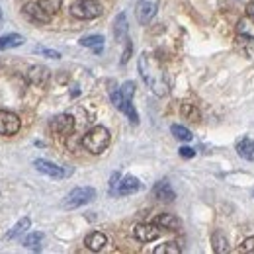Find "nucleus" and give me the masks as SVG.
<instances>
[{
    "label": "nucleus",
    "instance_id": "1",
    "mask_svg": "<svg viewBox=\"0 0 254 254\" xmlns=\"http://www.w3.org/2000/svg\"><path fill=\"white\" fill-rule=\"evenodd\" d=\"M139 72L145 80V84L155 92L157 96H166L168 94V82L166 76L162 72L160 63L149 53H141L139 57Z\"/></svg>",
    "mask_w": 254,
    "mask_h": 254
},
{
    "label": "nucleus",
    "instance_id": "2",
    "mask_svg": "<svg viewBox=\"0 0 254 254\" xmlns=\"http://www.w3.org/2000/svg\"><path fill=\"white\" fill-rule=\"evenodd\" d=\"M110 145V131L104 126H96L92 127L84 137H82V147L92 153V155H100L108 149Z\"/></svg>",
    "mask_w": 254,
    "mask_h": 254
},
{
    "label": "nucleus",
    "instance_id": "3",
    "mask_svg": "<svg viewBox=\"0 0 254 254\" xmlns=\"http://www.w3.org/2000/svg\"><path fill=\"white\" fill-rule=\"evenodd\" d=\"M96 197V190L90 186H80V188H74L70 191L63 201L64 209H76V207H82L86 203H90Z\"/></svg>",
    "mask_w": 254,
    "mask_h": 254
},
{
    "label": "nucleus",
    "instance_id": "4",
    "mask_svg": "<svg viewBox=\"0 0 254 254\" xmlns=\"http://www.w3.org/2000/svg\"><path fill=\"white\" fill-rule=\"evenodd\" d=\"M70 14L76 20H94L102 14V6L96 0H78L70 6Z\"/></svg>",
    "mask_w": 254,
    "mask_h": 254
},
{
    "label": "nucleus",
    "instance_id": "5",
    "mask_svg": "<svg viewBox=\"0 0 254 254\" xmlns=\"http://www.w3.org/2000/svg\"><path fill=\"white\" fill-rule=\"evenodd\" d=\"M157 12H159V0H139L137 2L135 14H137V22L141 26L151 24V20L157 16Z\"/></svg>",
    "mask_w": 254,
    "mask_h": 254
},
{
    "label": "nucleus",
    "instance_id": "6",
    "mask_svg": "<svg viewBox=\"0 0 254 254\" xmlns=\"http://www.w3.org/2000/svg\"><path fill=\"white\" fill-rule=\"evenodd\" d=\"M20 127H22V122L14 112L0 110V135L12 137V135H16L20 131Z\"/></svg>",
    "mask_w": 254,
    "mask_h": 254
},
{
    "label": "nucleus",
    "instance_id": "7",
    "mask_svg": "<svg viewBox=\"0 0 254 254\" xmlns=\"http://www.w3.org/2000/svg\"><path fill=\"white\" fill-rule=\"evenodd\" d=\"M33 166H35L39 172H43V174H47V176H51V178H57V180L66 178V176L70 174V170H64L63 166H59V164H55V162L45 160V159H37L33 162Z\"/></svg>",
    "mask_w": 254,
    "mask_h": 254
},
{
    "label": "nucleus",
    "instance_id": "8",
    "mask_svg": "<svg viewBox=\"0 0 254 254\" xmlns=\"http://www.w3.org/2000/svg\"><path fill=\"white\" fill-rule=\"evenodd\" d=\"M112 102H114V106H116L118 110H122V112L126 114L127 118H129V122H131V124H139V114H137V110L133 108L131 100L124 98V94H122L120 90L112 92Z\"/></svg>",
    "mask_w": 254,
    "mask_h": 254
},
{
    "label": "nucleus",
    "instance_id": "9",
    "mask_svg": "<svg viewBox=\"0 0 254 254\" xmlns=\"http://www.w3.org/2000/svg\"><path fill=\"white\" fill-rule=\"evenodd\" d=\"M133 235L141 243H151V241H157L160 237V227L157 223H141L135 227Z\"/></svg>",
    "mask_w": 254,
    "mask_h": 254
},
{
    "label": "nucleus",
    "instance_id": "10",
    "mask_svg": "<svg viewBox=\"0 0 254 254\" xmlns=\"http://www.w3.org/2000/svg\"><path fill=\"white\" fill-rule=\"evenodd\" d=\"M24 14H26L28 20H32L35 24H49L51 22V14L45 12L39 2H28L24 6Z\"/></svg>",
    "mask_w": 254,
    "mask_h": 254
},
{
    "label": "nucleus",
    "instance_id": "11",
    "mask_svg": "<svg viewBox=\"0 0 254 254\" xmlns=\"http://www.w3.org/2000/svg\"><path fill=\"white\" fill-rule=\"evenodd\" d=\"M49 127H51L55 133H59V135H70V133L74 131V118L68 116V114H59V116H55V118L51 120Z\"/></svg>",
    "mask_w": 254,
    "mask_h": 254
},
{
    "label": "nucleus",
    "instance_id": "12",
    "mask_svg": "<svg viewBox=\"0 0 254 254\" xmlns=\"http://www.w3.org/2000/svg\"><path fill=\"white\" fill-rule=\"evenodd\" d=\"M139 190H141L139 178H135V176H126L122 182H118L114 193H118V195H131V193H135V191H139Z\"/></svg>",
    "mask_w": 254,
    "mask_h": 254
},
{
    "label": "nucleus",
    "instance_id": "13",
    "mask_svg": "<svg viewBox=\"0 0 254 254\" xmlns=\"http://www.w3.org/2000/svg\"><path fill=\"white\" fill-rule=\"evenodd\" d=\"M49 70L45 68V66H32L30 70H28V80L32 82L33 86H45L47 82H49Z\"/></svg>",
    "mask_w": 254,
    "mask_h": 254
},
{
    "label": "nucleus",
    "instance_id": "14",
    "mask_svg": "<svg viewBox=\"0 0 254 254\" xmlns=\"http://www.w3.org/2000/svg\"><path fill=\"white\" fill-rule=\"evenodd\" d=\"M84 245H86L92 253H100V251L108 245V237H106L104 233H100V231H94V233H90V235L84 239Z\"/></svg>",
    "mask_w": 254,
    "mask_h": 254
},
{
    "label": "nucleus",
    "instance_id": "15",
    "mask_svg": "<svg viewBox=\"0 0 254 254\" xmlns=\"http://www.w3.org/2000/svg\"><path fill=\"white\" fill-rule=\"evenodd\" d=\"M153 193H155V197H159L160 201H174V197H176V193L172 190V186L168 184V180L157 182L155 188H153Z\"/></svg>",
    "mask_w": 254,
    "mask_h": 254
},
{
    "label": "nucleus",
    "instance_id": "16",
    "mask_svg": "<svg viewBox=\"0 0 254 254\" xmlns=\"http://www.w3.org/2000/svg\"><path fill=\"white\" fill-rule=\"evenodd\" d=\"M160 229H166V231H178L180 229V219L176 217V215H172V213H160L159 217H155V221Z\"/></svg>",
    "mask_w": 254,
    "mask_h": 254
},
{
    "label": "nucleus",
    "instance_id": "17",
    "mask_svg": "<svg viewBox=\"0 0 254 254\" xmlns=\"http://www.w3.org/2000/svg\"><path fill=\"white\" fill-rule=\"evenodd\" d=\"M237 155L245 160H254V141L245 137L237 143Z\"/></svg>",
    "mask_w": 254,
    "mask_h": 254
},
{
    "label": "nucleus",
    "instance_id": "18",
    "mask_svg": "<svg viewBox=\"0 0 254 254\" xmlns=\"http://www.w3.org/2000/svg\"><path fill=\"white\" fill-rule=\"evenodd\" d=\"M24 41H26V39H24V35H20V33H6V35L0 37V51L20 47Z\"/></svg>",
    "mask_w": 254,
    "mask_h": 254
},
{
    "label": "nucleus",
    "instance_id": "19",
    "mask_svg": "<svg viewBox=\"0 0 254 254\" xmlns=\"http://www.w3.org/2000/svg\"><path fill=\"white\" fill-rule=\"evenodd\" d=\"M211 245H213V251L217 254H227L231 251V247H229V239L225 237V233L223 231H215L213 233V237H211Z\"/></svg>",
    "mask_w": 254,
    "mask_h": 254
},
{
    "label": "nucleus",
    "instance_id": "20",
    "mask_svg": "<svg viewBox=\"0 0 254 254\" xmlns=\"http://www.w3.org/2000/svg\"><path fill=\"white\" fill-rule=\"evenodd\" d=\"M237 32H239L241 37L254 41V20L253 18H243V20L239 22V26H237Z\"/></svg>",
    "mask_w": 254,
    "mask_h": 254
},
{
    "label": "nucleus",
    "instance_id": "21",
    "mask_svg": "<svg viewBox=\"0 0 254 254\" xmlns=\"http://www.w3.org/2000/svg\"><path fill=\"white\" fill-rule=\"evenodd\" d=\"M80 45H82V47H92L94 53H100L102 47H104V37L98 35V33H94V35H86V37L80 39Z\"/></svg>",
    "mask_w": 254,
    "mask_h": 254
},
{
    "label": "nucleus",
    "instance_id": "22",
    "mask_svg": "<svg viewBox=\"0 0 254 254\" xmlns=\"http://www.w3.org/2000/svg\"><path fill=\"white\" fill-rule=\"evenodd\" d=\"M30 225H32V221H30V217H22L20 221L14 225V229L12 231H8V235H6V239L8 241H12V239H16V237H20V235H24L28 229H30Z\"/></svg>",
    "mask_w": 254,
    "mask_h": 254
},
{
    "label": "nucleus",
    "instance_id": "23",
    "mask_svg": "<svg viewBox=\"0 0 254 254\" xmlns=\"http://www.w3.org/2000/svg\"><path fill=\"white\" fill-rule=\"evenodd\" d=\"M180 112H182V116H184L186 120H190V122H195V124H197V122H199V118H201L199 110H197L193 104H188V102L180 106Z\"/></svg>",
    "mask_w": 254,
    "mask_h": 254
},
{
    "label": "nucleus",
    "instance_id": "24",
    "mask_svg": "<svg viewBox=\"0 0 254 254\" xmlns=\"http://www.w3.org/2000/svg\"><path fill=\"white\" fill-rule=\"evenodd\" d=\"M170 131H172V135L178 139V141H184V143H188L193 139V135H191V131L188 127L184 126H178V124H174V126L170 127Z\"/></svg>",
    "mask_w": 254,
    "mask_h": 254
},
{
    "label": "nucleus",
    "instance_id": "25",
    "mask_svg": "<svg viewBox=\"0 0 254 254\" xmlns=\"http://www.w3.org/2000/svg\"><path fill=\"white\" fill-rule=\"evenodd\" d=\"M127 33V20H126V14H120L116 18V28H114V35L116 39H124Z\"/></svg>",
    "mask_w": 254,
    "mask_h": 254
},
{
    "label": "nucleus",
    "instance_id": "26",
    "mask_svg": "<svg viewBox=\"0 0 254 254\" xmlns=\"http://www.w3.org/2000/svg\"><path fill=\"white\" fill-rule=\"evenodd\" d=\"M41 241H43V233H30L26 239H24V247H28V249H32V251H37L39 249V245H41Z\"/></svg>",
    "mask_w": 254,
    "mask_h": 254
},
{
    "label": "nucleus",
    "instance_id": "27",
    "mask_svg": "<svg viewBox=\"0 0 254 254\" xmlns=\"http://www.w3.org/2000/svg\"><path fill=\"white\" fill-rule=\"evenodd\" d=\"M155 254H180V247H178V243L168 241V243L157 247V249H155Z\"/></svg>",
    "mask_w": 254,
    "mask_h": 254
},
{
    "label": "nucleus",
    "instance_id": "28",
    "mask_svg": "<svg viewBox=\"0 0 254 254\" xmlns=\"http://www.w3.org/2000/svg\"><path fill=\"white\" fill-rule=\"evenodd\" d=\"M39 4H41V8L45 10V12H49L51 16L53 14H57L59 12V8H61V0H37Z\"/></svg>",
    "mask_w": 254,
    "mask_h": 254
},
{
    "label": "nucleus",
    "instance_id": "29",
    "mask_svg": "<svg viewBox=\"0 0 254 254\" xmlns=\"http://www.w3.org/2000/svg\"><path fill=\"white\" fill-rule=\"evenodd\" d=\"M120 92H122L124 98H127V100H133V94H135V82H131V80L124 82V86L120 88Z\"/></svg>",
    "mask_w": 254,
    "mask_h": 254
},
{
    "label": "nucleus",
    "instance_id": "30",
    "mask_svg": "<svg viewBox=\"0 0 254 254\" xmlns=\"http://www.w3.org/2000/svg\"><path fill=\"white\" fill-rule=\"evenodd\" d=\"M33 51H35V53H39V55H45V57H49V59H59V57H61V53H59V51L45 49V47H35Z\"/></svg>",
    "mask_w": 254,
    "mask_h": 254
},
{
    "label": "nucleus",
    "instance_id": "31",
    "mask_svg": "<svg viewBox=\"0 0 254 254\" xmlns=\"http://www.w3.org/2000/svg\"><path fill=\"white\" fill-rule=\"evenodd\" d=\"M241 251H243V253L254 254V237H249V239H245V241H243Z\"/></svg>",
    "mask_w": 254,
    "mask_h": 254
},
{
    "label": "nucleus",
    "instance_id": "32",
    "mask_svg": "<svg viewBox=\"0 0 254 254\" xmlns=\"http://www.w3.org/2000/svg\"><path fill=\"white\" fill-rule=\"evenodd\" d=\"M126 51H124V55H122V64H126L129 61V57H131V51H133V45H131V41L126 39Z\"/></svg>",
    "mask_w": 254,
    "mask_h": 254
},
{
    "label": "nucleus",
    "instance_id": "33",
    "mask_svg": "<svg viewBox=\"0 0 254 254\" xmlns=\"http://www.w3.org/2000/svg\"><path fill=\"white\" fill-rule=\"evenodd\" d=\"M180 157H184V159H193V157H195V151L190 149V147H182V149H180Z\"/></svg>",
    "mask_w": 254,
    "mask_h": 254
},
{
    "label": "nucleus",
    "instance_id": "34",
    "mask_svg": "<svg viewBox=\"0 0 254 254\" xmlns=\"http://www.w3.org/2000/svg\"><path fill=\"white\" fill-rule=\"evenodd\" d=\"M249 18H253L254 20V8L253 6H249Z\"/></svg>",
    "mask_w": 254,
    "mask_h": 254
},
{
    "label": "nucleus",
    "instance_id": "35",
    "mask_svg": "<svg viewBox=\"0 0 254 254\" xmlns=\"http://www.w3.org/2000/svg\"><path fill=\"white\" fill-rule=\"evenodd\" d=\"M0 26H2V10H0Z\"/></svg>",
    "mask_w": 254,
    "mask_h": 254
}]
</instances>
